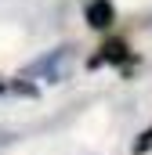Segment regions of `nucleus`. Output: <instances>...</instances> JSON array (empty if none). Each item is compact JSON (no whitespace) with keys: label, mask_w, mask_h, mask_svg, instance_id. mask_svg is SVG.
Wrapping results in <instances>:
<instances>
[{"label":"nucleus","mask_w":152,"mask_h":155,"mask_svg":"<svg viewBox=\"0 0 152 155\" xmlns=\"http://www.w3.org/2000/svg\"><path fill=\"white\" fill-rule=\"evenodd\" d=\"M87 22H91L94 29L112 25V4H109V0H91V4H87Z\"/></svg>","instance_id":"obj_2"},{"label":"nucleus","mask_w":152,"mask_h":155,"mask_svg":"<svg viewBox=\"0 0 152 155\" xmlns=\"http://www.w3.org/2000/svg\"><path fill=\"white\" fill-rule=\"evenodd\" d=\"M149 148H152V126L145 130V134H141V137H138V144H134V152L141 155V152H149Z\"/></svg>","instance_id":"obj_4"},{"label":"nucleus","mask_w":152,"mask_h":155,"mask_svg":"<svg viewBox=\"0 0 152 155\" xmlns=\"http://www.w3.org/2000/svg\"><path fill=\"white\" fill-rule=\"evenodd\" d=\"M127 58H130V54H127V43H123V40H109L94 61H127Z\"/></svg>","instance_id":"obj_3"},{"label":"nucleus","mask_w":152,"mask_h":155,"mask_svg":"<svg viewBox=\"0 0 152 155\" xmlns=\"http://www.w3.org/2000/svg\"><path fill=\"white\" fill-rule=\"evenodd\" d=\"M69 51H73V47H58V51H51V54L36 58V61H33V65L22 72V79H33V76L62 79V72H65V61H69Z\"/></svg>","instance_id":"obj_1"}]
</instances>
